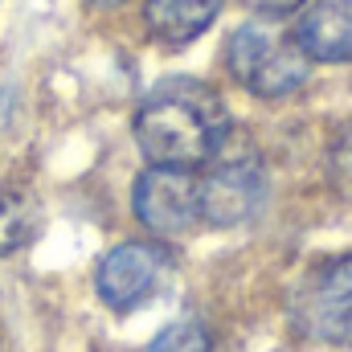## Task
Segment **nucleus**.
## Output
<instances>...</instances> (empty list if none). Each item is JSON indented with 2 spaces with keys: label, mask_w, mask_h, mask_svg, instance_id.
Wrapping results in <instances>:
<instances>
[{
  "label": "nucleus",
  "mask_w": 352,
  "mask_h": 352,
  "mask_svg": "<svg viewBox=\"0 0 352 352\" xmlns=\"http://www.w3.org/2000/svg\"><path fill=\"white\" fill-rule=\"evenodd\" d=\"M148 352H213V340H209L205 324H197V320H176V324H168V328L152 340Z\"/></svg>",
  "instance_id": "10"
},
{
  "label": "nucleus",
  "mask_w": 352,
  "mask_h": 352,
  "mask_svg": "<svg viewBox=\"0 0 352 352\" xmlns=\"http://www.w3.org/2000/svg\"><path fill=\"white\" fill-rule=\"evenodd\" d=\"M94 4H119V0H94Z\"/></svg>",
  "instance_id": "13"
},
{
  "label": "nucleus",
  "mask_w": 352,
  "mask_h": 352,
  "mask_svg": "<svg viewBox=\"0 0 352 352\" xmlns=\"http://www.w3.org/2000/svg\"><path fill=\"white\" fill-rule=\"evenodd\" d=\"M263 201V168L254 156H221L201 176V221L205 226H242Z\"/></svg>",
  "instance_id": "6"
},
{
  "label": "nucleus",
  "mask_w": 352,
  "mask_h": 352,
  "mask_svg": "<svg viewBox=\"0 0 352 352\" xmlns=\"http://www.w3.org/2000/svg\"><path fill=\"white\" fill-rule=\"evenodd\" d=\"M328 176H332V188L352 201V119L336 131L332 140V152H328Z\"/></svg>",
  "instance_id": "11"
},
{
  "label": "nucleus",
  "mask_w": 352,
  "mask_h": 352,
  "mask_svg": "<svg viewBox=\"0 0 352 352\" xmlns=\"http://www.w3.org/2000/svg\"><path fill=\"white\" fill-rule=\"evenodd\" d=\"M263 16H291V12H299L307 0H250Z\"/></svg>",
  "instance_id": "12"
},
{
  "label": "nucleus",
  "mask_w": 352,
  "mask_h": 352,
  "mask_svg": "<svg viewBox=\"0 0 352 352\" xmlns=\"http://www.w3.org/2000/svg\"><path fill=\"white\" fill-rule=\"evenodd\" d=\"M135 217L156 238H184L201 226V176L192 168L152 164L135 180Z\"/></svg>",
  "instance_id": "4"
},
{
  "label": "nucleus",
  "mask_w": 352,
  "mask_h": 352,
  "mask_svg": "<svg viewBox=\"0 0 352 352\" xmlns=\"http://www.w3.org/2000/svg\"><path fill=\"white\" fill-rule=\"evenodd\" d=\"M226 66H230L238 87H246L258 98L295 94L311 74L307 50L299 45V37L291 29L278 25V16L238 25L230 33V45H226Z\"/></svg>",
  "instance_id": "2"
},
{
  "label": "nucleus",
  "mask_w": 352,
  "mask_h": 352,
  "mask_svg": "<svg viewBox=\"0 0 352 352\" xmlns=\"http://www.w3.org/2000/svg\"><path fill=\"white\" fill-rule=\"evenodd\" d=\"M230 135V111L217 90L197 78H168L135 115V144L152 164L197 168L209 164Z\"/></svg>",
  "instance_id": "1"
},
{
  "label": "nucleus",
  "mask_w": 352,
  "mask_h": 352,
  "mask_svg": "<svg viewBox=\"0 0 352 352\" xmlns=\"http://www.w3.org/2000/svg\"><path fill=\"white\" fill-rule=\"evenodd\" d=\"M221 4L226 0H148L144 21H148L152 37H160L168 45H188L217 21Z\"/></svg>",
  "instance_id": "8"
},
{
  "label": "nucleus",
  "mask_w": 352,
  "mask_h": 352,
  "mask_svg": "<svg viewBox=\"0 0 352 352\" xmlns=\"http://www.w3.org/2000/svg\"><path fill=\"white\" fill-rule=\"evenodd\" d=\"M295 328L332 349H352V254H340L307 274L291 303Z\"/></svg>",
  "instance_id": "3"
},
{
  "label": "nucleus",
  "mask_w": 352,
  "mask_h": 352,
  "mask_svg": "<svg viewBox=\"0 0 352 352\" xmlns=\"http://www.w3.org/2000/svg\"><path fill=\"white\" fill-rule=\"evenodd\" d=\"M37 221H41L37 197L21 184H4L0 188V258L21 250L37 234Z\"/></svg>",
  "instance_id": "9"
},
{
  "label": "nucleus",
  "mask_w": 352,
  "mask_h": 352,
  "mask_svg": "<svg viewBox=\"0 0 352 352\" xmlns=\"http://www.w3.org/2000/svg\"><path fill=\"white\" fill-rule=\"evenodd\" d=\"M295 37L311 62H352V0H316Z\"/></svg>",
  "instance_id": "7"
},
{
  "label": "nucleus",
  "mask_w": 352,
  "mask_h": 352,
  "mask_svg": "<svg viewBox=\"0 0 352 352\" xmlns=\"http://www.w3.org/2000/svg\"><path fill=\"white\" fill-rule=\"evenodd\" d=\"M173 270V258L164 246L156 242H123L115 246L94 274V287H98V299L115 311H131L140 307L144 299H152L164 278Z\"/></svg>",
  "instance_id": "5"
}]
</instances>
